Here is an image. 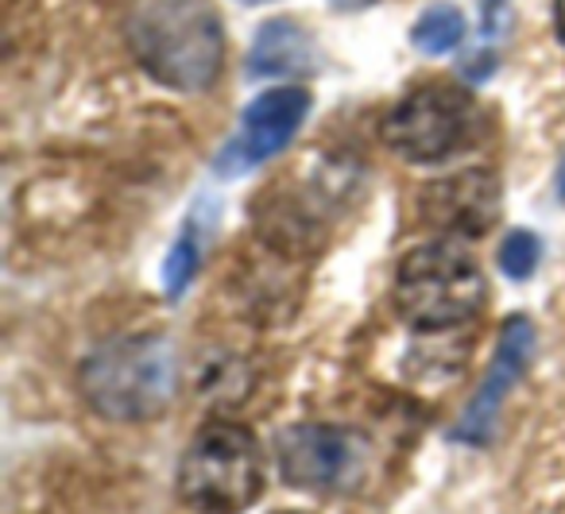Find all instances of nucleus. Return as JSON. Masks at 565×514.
<instances>
[{
  "instance_id": "1",
  "label": "nucleus",
  "mask_w": 565,
  "mask_h": 514,
  "mask_svg": "<svg viewBox=\"0 0 565 514\" xmlns=\"http://www.w3.org/2000/svg\"><path fill=\"white\" fill-rule=\"evenodd\" d=\"M125 35L148 78L179 94L210 89L225 63V32L213 0H132Z\"/></svg>"
},
{
  "instance_id": "2",
  "label": "nucleus",
  "mask_w": 565,
  "mask_h": 514,
  "mask_svg": "<svg viewBox=\"0 0 565 514\" xmlns=\"http://www.w3.org/2000/svg\"><path fill=\"white\" fill-rule=\"evenodd\" d=\"M179 360L167 336L140 333L109 341L86 356L78 387L86 403L109 421H148L171 406Z\"/></svg>"
},
{
  "instance_id": "3",
  "label": "nucleus",
  "mask_w": 565,
  "mask_h": 514,
  "mask_svg": "<svg viewBox=\"0 0 565 514\" xmlns=\"http://www.w3.org/2000/svg\"><path fill=\"white\" fill-rule=\"evenodd\" d=\"M267 488L256 433L236 421H210L179 460V499L194 514H244Z\"/></svg>"
},
{
  "instance_id": "4",
  "label": "nucleus",
  "mask_w": 565,
  "mask_h": 514,
  "mask_svg": "<svg viewBox=\"0 0 565 514\" xmlns=\"http://www.w3.org/2000/svg\"><path fill=\"white\" fill-rule=\"evenodd\" d=\"M484 271L457 240L423 244L407 251L395 271V310L423 333L465 325L484 310Z\"/></svg>"
},
{
  "instance_id": "5",
  "label": "nucleus",
  "mask_w": 565,
  "mask_h": 514,
  "mask_svg": "<svg viewBox=\"0 0 565 514\" xmlns=\"http://www.w3.org/2000/svg\"><path fill=\"white\" fill-rule=\"evenodd\" d=\"M480 125L477 105L465 89H454L446 82L438 86H418L384 117V143L395 156L411 163H441L457 156L465 143H472Z\"/></svg>"
},
{
  "instance_id": "6",
  "label": "nucleus",
  "mask_w": 565,
  "mask_h": 514,
  "mask_svg": "<svg viewBox=\"0 0 565 514\" xmlns=\"http://www.w3.org/2000/svg\"><path fill=\"white\" fill-rule=\"evenodd\" d=\"M307 113H310V94L302 86H275L267 94H259L241 113V125L228 136L225 148L217 151L213 171L221 179H241V174L264 167L267 159H275L299 136Z\"/></svg>"
},
{
  "instance_id": "7",
  "label": "nucleus",
  "mask_w": 565,
  "mask_h": 514,
  "mask_svg": "<svg viewBox=\"0 0 565 514\" xmlns=\"http://www.w3.org/2000/svg\"><path fill=\"white\" fill-rule=\"evenodd\" d=\"M275 460L291 488L341 491L356 480L361 445L338 426H287L275 437Z\"/></svg>"
},
{
  "instance_id": "8",
  "label": "nucleus",
  "mask_w": 565,
  "mask_h": 514,
  "mask_svg": "<svg viewBox=\"0 0 565 514\" xmlns=\"http://www.w3.org/2000/svg\"><path fill=\"white\" fill-rule=\"evenodd\" d=\"M418 217L454 240L484 236L500 221V182L488 171H461L418 190Z\"/></svg>"
},
{
  "instance_id": "9",
  "label": "nucleus",
  "mask_w": 565,
  "mask_h": 514,
  "mask_svg": "<svg viewBox=\"0 0 565 514\" xmlns=\"http://www.w3.org/2000/svg\"><path fill=\"white\" fill-rule=\"evenodd\" d=\"M531 356H534V325L523 318V313H511L500 329L492 364H488L477 395L469 398V406H465V414H461V426H457V437H461V441L484 445L488 437H492L503 398H508V390L523 379Z\"/></svg>"
},
{
  "instance_id": "10",
  "label": "nucleus",
  "mask_w": 565,
  "mask_h": 514,
  "mask_svg": "<svg viewBox=\"0 0 565 514\" xmlns=\"http://www.w3.org/2000/svg\"><path fill=\"white\" fill-rule=\"evenodd\" d=\"M315 63V43L295 20H267L252 43L248 71L256 78H287Z\"/></svg>"
},
{
  "instance_id": "11",
  "label": "nucleus",
  "mask_w": 565,
  "mask_h": 514,
  "mask_svg": "<svg viewBox=\"0 0 565 514\" xmlns=\"http://www.w3.org/2000/svg\"><path fill=\"white\" fill-rule=\"evenodd\" d=\"M461 40H465V17L454 4H434L411 28V43L423 55H449Z\"/></svg>"
},
{
  "instance_id": "12",
  "label": "nucleus",
  "mask_w": 565,
  "mask_h": 514,
  "mask_svg": "<svg viewBox=\"0 0 565 514\" xmlns=\"http://www.w3.org/2000/svg\"><path fill=\"white\" fill-rule=\"evenodd\" d=\"M542 259V240L534 233H508V240L500 244V267L508 279H531L534 267Z\"/></svg>"
},
{
  "instance_id": "13",
  "label": "nucleus",
  "mask_w": 565,
  "mask_h": 514,
  "mask_svg": "<svg viewBox=\"0 0 565 514\" xmlns=\"http://www.w3.org/2000/svg\"><path fill=\"white\" fill-rule=\"evenodd\" d=\"M194 271H198V240H194V236H182V240L171 248V256H167V264H163V287H167V295L179 298L182 290L190 287Z\"/></svg>"
},
{
  "instance_id": "14",
  "label": "nucleus",
  "mask_w": 565,
  "mask_h": 514,
  "mask_svg": "<svg viewBox=\"0 0 565 514\" xmlns=\"http://www.w3.org/2000/svg\"><path fill=\"white\" fill-rule=\"evenodd\" d=\"M503 9H508V0H484V24H488V32H495V28H500Z\"/></svg>"
},
{
  "instance_id": "15",
  "label": "nucleus",
  "mask_w": 565,
  "mask_h": 514,
  "mask_svg": "<svg viewBox=\"0 0 565 514\" xmlns=\"http://www.w3.org/2000/svg\"><path fill=\"white\" fill-rule=\"evenodd\" d=\"M554 28H557V40L565 43V0H554Z\"/></svg>"
},
{
  "instance_id": "16",
  "label": "nucleus",
  "mask_w": 565,
  "mask_h": 514,
  "mask_svg": "<svg viewBox=\"0 0 565 514\" xmlns=\"http://www.w3.org/2000/svg\"><path fill=\"white\" fill-rule=\"evenodd\" d=\"M554 186H557V197H565V159H562V167H557V182H554Z\"/></svg>"
},
{
  "instance_id": "17",
  "label": "nucleus",
  "mask_w": 565,
  "mask_h": 514,
  "mask_svg": "<svg viewBox=\"0 0 565 514\" xmlns=\"http://www.w3.org/2000/svg\"><path fill=\"white\" fill-rule=\"evenodd\" d=\"M330 4H338V9H356V4H364V0H330Z\"/></svg>"
},
{
  "instance_id": "18",
  "label": "nucleus",
  "mask_w": 565,
  "mask_h": 514,
  "mask_svg": "<svg viewBox=\"0 0 565 514\" xmlns=\"http://www.w3.org/2000/svg\"><path fill=\"white\" fill-rule=\"evenodd\" d=\"M241 4H267V0H241Z\"/></svg>"
},
{
  "instance_id": "19",
  "label": "nucleus",
  "mask_w": 565,
  "mask_h": 514,
  "mask_svg": "<svg viewBox=\"0 0 565 514\" xmlns=\"http://www.w3.org/2000/svg\"><path fill=\"white\" fill-rule=\"evenodd\" d=\"M275 514H310V511H275Z\"/></svg>"
}]
</instances>
